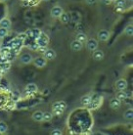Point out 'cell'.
I'll list each match as a JSON object with an SVG mask.
<instances>
[{
    "label": "cell",
    "mask_w": 133,
    "mask_h": 135,
    "mask_svg": "<svg viewBox=\"0 0 133 135\" xmlns=\"http://www.w3.org/2000/svg\"><path fill=\"white\" fill-rule=\"evenodd\" d=\"M36 43L38 44V46H44V47H46L48 43H49V38H48V36L45 33L41 32L40 36L36 39Z\"/></svg>",
    "instance_id": "obj_1"
},
{
    "label": "cell",
    "mask_w": 133,
    "mask_h": 135,
    "mask_svg": "<svg viewBox=\"0 0 133 135\" xmlns=\"http://www.w3.org/2000/svg\"><path fill=\"white\" fill-rule=\"evenodd\" d=\"M86 41H87V42H86V47H87L88 50L94 51L97 49V47H98V42H97L96 39L90 38V39H88V40H86Z\"/></svg>",
    "instance_id": "obj_2"
},
{
    "label": "cell",
    "mask_w": 133,
    "mask_h": 135,
    "mask_svg": "<svg viewBox=\"0 0 133 135\" xmlns=\"http://www.w3.org/2000/svg\"><path fill=\"white\" fill-rule=\"evenodd\" d=\"M116 89L119 90V91H123L125 88L127 87V82L125 79H123V78H120L119 80L116 82Z\"/></svg>",
    "instance_id": "obj_3"
},
{
    "label": "cell",
    "mask_w": 133,
    "mask_h": 135,
    "mask_svg": "<svg viewBox=\"0 0 133 135\" xmlns=\"http://www.w3.org/2000/svg\"><path fill=\"white\" fill-rule=\"evenodd\" d=\"M63 13H64V12H63V8L60 6L53 7L51 10V16L53 18H60V16H61Z\"/></svg>",
    "instance_id": "obj_4"
},
{
    "label": "cell",
    "mask_w": 133,
    "mask_h": 135,
    "mask_svg": "<svg viewBox=\"0 0 133 135\" xmlns=\"http://www.w3.org/2000/svg\"><path fill=\"white\" fill-rule=\"evenodd\" d=\"M20 60L23 64L27 65L29 64V63H31V61H32V56L31 54H28V53H24V54H23L21 56Z\"/></svg>",
    "instance_id": "obj_5"
},
{
    "label": "cell",
    "mask_w": 133,
    "mask_h": 135,
    "mask_svg": "<svg viewBox=\"0 0 133 135\" xmlns=\"http://www.w3.org/2000/svg\"><path fill=\"white\" fill-rule=\"evenodd\" d=\"M46 59L43 57H39V58H36L35 60H34V66L37 68H43L46 66Z\"/></svg>",
    "instance_id": "obj_6"
},
{
    "label": "cell",
    "mask_w": 133,
    "mask_h": 135,
    "mask_svg": "<svg viewBox=\"0 0 133 135\" xmlns=\"http://www.w3.org/2000/svg\"><path fill=\"white\" fill-rule=\"evenodd\" d=\"M98 37L101 41H107L110 37V32L106 30H102L98 32Z\"/></svg>",
    "instance_id": "obj_7"
},
{
    "label": "cell",
    "mask_w": 133,
    "mask_h": 135,
    "mask_svg": "<svg viewBox=\"0 0 133 135\" xmlns=\"http://www.w3.org/2000/svg\"><path fill=\"white\" fill-rule=\"evenodd\" d=\"M67 108V104L64 101H57L53 104V110H63L65 111Z\"/></svg>",
    "instance_id": "obj_8"
},
{
    "label": "cell",
    "mask_w": 133,
    "mask_h": 135,
    "mask_svg": "<svg viewBox=\"0 0 133 135\" xmlns=\"http://www.w3.org/2000/svg\"><path fill=\"white\" fill-rule=\"evenodd\" d=\"M44 57L46 59V61L47 60H54L56 58V52L53 49H47L44 53Z\"/></svg>",
    "instance_id": "obj_9"
},
{
    "label": "cell",
    "mask_w": 133,
    "mask_h": 135,
    "mask_svg": "<svg viewBox=\"0 0 133 135\" xmlns=\"http://www.w3.org/2000/svg\"><path fill=\"white\" fill-rule=\"evenodd\" d=\"M103 58H104L103 51H101V50L94 51V53H93V59H94L95 61H101V60H103Z\"/></svg>",
    "instance_id": "obj_10"
},
{
    "label": "cell",
    "mask_w": 133,
    "mask_h": 135,
    "mask_svg": "<svg viewBox=\"0 0 133 135\" xmlns=\"http://www.w3.org/2000/svg\"><path fill=\"white\" fill-rule=\"evenodd\" d=\"M71 48L73 51H80L82 48V43H80L77 40H73L72 42V44H71Z\"/></svg>",
    "instance_id": "obj_11"
},
{
    "label": "cell",
    "mask_w": 133,
    "mask_h": 135,
    "mask_svg": "<svg viewBox=\"0 0 133 135\" xmlns=\"http://www.w3.org/2000/svg\"><path fill=\"white\" fill-rule=\"evenodd\" d=\"M110 106H111V108L112 109L116 110V109H119L120 107V100H117L116 98H113L111 101H110Z\"/></svg>",
    "instance_id": "obj_12"
},
{
    "label": "cell",
    "mask_w": 133,
    "mask_h": 135,
    "mask_svg": "<svg viewBox=\"0 0 133 135\" xmlns=\"http://www.w3.org/2000/svg\"><path fill=\"white\" fill-rule=\"evenodd\" d=\"M0 27H3V28H10L11 27V21L9 19H2L0 21Z\"/></svg>",
    "instance_id": "obj_13"
},
{
    "label": "cell",
    "mask_w": 133,
    "mask_h": 135,
    "mask_svg": "<svg viewBox=\"0 0 133 135\" xmlns=\"http://www.w3.org/2000/svg\"><path fill=\"white\" fill-rule=\"evenodd\" d=\"M26 88H27V91L31 92V93H33V92L37 91V85L35 84V83H28Z\"/></svg>",
    "instance_id": "obj_14"
},
{
    "label": "cell",
    "mask_w": 133,
    "mask_h": 135,
    "mask_svg": "<svg viewBox=\"0 0 133 135\" xmlns=\"http://www.w3.org/2000/svg\"><path fill=\"white\" fill-rule=\"evenodd\" d=\"M42 115H43V113L40 111H37L33 113L32 118H33L34 120H36V122H42Z\"/></svg>",
    "instance_id": "obj_15"
},
{
    "label": "cell",
    "mask_w": 133,
    "mask_h": 135,
    "mask_svg": "<svg viewBox=\"0 0 133 135\" xmlns=\"http://www.w3.org/2000/svg\"><path fill=\"white\" fill-rule=\"evenodd\" d=\"M31 37H33V38H35V39H37L38 37L40 36L41 31L39 30V28H32V30H31Z\"/></svg>",
    "instance_id": "obj_16"
},
{
    "label": "cell",
    "mask_w": 133,
    "mask_h": 135,
    "mask_svg": "<svg viewBox=\"0 0 133 135\" xmlns=\"http://www.w3.org/2000/svg\"><path fill=\"white\" fill-rule=\"evenodd\" d=\"M116 98L117 99V100H120V101H123V100H125V99L127 98V94L124 91H119L116 93Z\"/></svg>",
    "instance_id": "obj_17"
},
{
    "label": "cell",
    "mask_w": 133,
    "mask_h": 135,
    "mask_svg": "<svg viewBox=\"0 0 133 135\" xmlns=\"http://www.w3.org/2000/svg\"><path fill=\"white\" fill-rule=\"evenodd\" d=\"M76 40L79 41L80 43H82V42H86V40H87V36H86V34H84L83 32H80V33H78L77 35H76Z\"/></svg>",
    "instance_id": "obj_18"
},
{
    "label": "cell",
    "mask_w": 133,
    "mask_h": 135,
    "mask_svg": "<svg viewBox=\"0 0 133 135\" xmlns=\"http://www.w3.org/2000/svg\"><path fill=\"white\" fill-rule=\"evenodd\" d=\"M60 20H61L63 24H68V22H70V16L67 13H63L60 16Z\"/></svg>",
    "instance_id": "obj_19"
},
{
    "label": "cell",
    "mask_w": 133,
    "mask_h": 135,
    "mask_svg": "<svg viewBox=\"0 0 133 135\" xmlns=\"http://www.w3.org/2000/svg\"><path fill=\"white\" fill-rule=\"evenodd\" d=\"M91 102V96L89 95H85L81 98V104L82 105H89Z\"/></svg>",
    "instance_id": "obj_20"
},
{
    "label": "cell",
    "mask_w": 133,
    "mask_h": 135,
    "mask_svg": "<svg viewBox=\"0 0 133 135\" xmlns=\"http://www.w3.org/2000/svg\"><path fill=\"white\" fill-rule=\"evenodd\" d=\"M124 118L128 119V120H131L133 118V110L132 109H129V110H127L125 113H124Z\"/></svg>",
    "instance_id": "obj_21"
},
{
    "label": "cell",
    "mask_w": 133,
    "mask_h": 135,
    "mask_svg": "<svg viewBox=\"0 0 133 135\" xmlns=\"http://www.w3.org/2000/svg\"><path fill=\"white\" fill-rule=\"evenodd\" d=\"M51 118H52L51 113H49V112H45V113H43L42 120H44V122H49V120H51Z\"/></svg>",
    "instance_id": "obj_22"
},
{
    "label": "cell",
    "mask_w": 133,
    "mask_h": 135,
    "mask_svg": "<svg viewBox=\"0 0 133 135\" xmlns=\"http://www.w3.org/2000/svg\"><path fill=\"white\" fill-rule=\"evenodd\" d=\"M8 130V126L5 122H0V133H5Z\"/></svg>",
    "instance_id": "obj_23"
},
{
    "label": "cell",
    "mask_w": 133,
    "mask_h": 135,
    "mask_svg": "<svg viewBox=\"0 0 133 135\" xmlns=\"http://www.w3.org/2000/svg\"><path fill=\"white\" fill-rule=\"evenodd\" d=\"M20 44H22V41L18 38H15L13 41H11V47L12 48H16L17 46H19Z\"/></svg>",
    "instance_id": "obj_24"
},
{
    "label": "cell",
    "mask_w": 133,
    "mask_h": 135,
    "mask_svg": "<svg viewBox=\"0 0 133 135\" xmlns=\"http://www.w3.org/2000/svg\"><path fill=\"white\" fill-rule=\"evenodd\" d=\"M124 32H125V34L126 35H132L133 34V27L130 25V26H127L126 27H125V31H124Z\"/></svg>",
    "instance_id": "obj_25"
},
{
    "label": "cell",
    "mask_w": 133,
    "mask_h": 135,
    "mask_svg": "<svg viewBox=\"0 0 133 135\" xmlns=\"http://www.w3.org/2000/svg\"><path fill=\"white\" fill-rule=\"evenodd\" d=\"M7 34H8V30L0 27V38H4L5 36H7Z\"/></svg>",
    "instance_id": "obj_26"
},
{
    "label": "cell",
    "mask_w": 133,
    "mask_h": 135,
    "mask_svg": "<svg viewBox=\"0 0 133 135\" xmlns=\"http://www.w3.org/2000/svg\"><path fill=\"white\" fill-rule=\"evenodd\" d=\"M91 105H88L89 109H96L98 106H99V100H96V101H91L90 102Z\"/></svg>",
    "instance_id": "obj_27"
},
{
    "label": "cell",
    "mask_w": 133,
    "mask_h": 135,
    "mask_svg": "<svg viewBox=\"0 0 133 135\" xmlns=\"http://www.w3.org/2000/svg\"><path fill=\"white\" fill-rule=\"evenodd\" d=\"M116 7H124L125 6V1L124 0H116Z\"/></svg>",
    "instance_id": "obj_28"
},
{
    "label": "cell",
    "mask_w": 133,
    "mask_h": 135,
    "mask_svg": "<svg viewBox=\"0 0 133 135\" xmlns=\"http://www.w3.org/2000/svg\"><path fill=\"white\" fill-rule=\"evenodd\" d=\"M27 34L26 33H20L19 34V35H18V39H20L21 41H22V42H23V41H24L26 40V39H27Z\"/></svg>",
    "instance_id": "obj_29"
},
{
    "label": "cell",
    "mask_w": 133,
    "mask_h": 135,
    "mask_svg": "<svg viewBox=\"0 0 133 135\" xmlns=\"http://www.w3.org/2000/svg\"><path fill=\"white\" fill-rule=\"evenodd\" d=\"M9 69H10V64H9V63H6V64L2 65V70H3V71H8Z\"/></svg>",
    "instance_id": "obj_30"
},
{
    "label": "cell",
    "mask_w": 133,
    "mask_h": 135,
    "mask_svg": "<svg viewBox=\"0 0 133 135\" xmlns=\"http://www.w3.org/2000/svg\"><path fill=\"white\" fill-rule=\"evenodd\" d=\"M51 135H62V131L60 129H54V130L52 131Z\"/></svg>",
    "instance_id": "obj_31"
},
{
    "label": "cell",
    "mask_w": 133,
    "mask_h": 135,
    "mask_svg": "<svg viewBox=\"0 0 133 135\" xmlns=\"http://www.w3.org/2000/svg\"><path fill=\"white\" fill-rule=\"evenodd\" d=\"M38 47H39V46H38V44L36 43V42H34V43H32L31 45V50H37Z\"/></svg>",
    "instance_id": "obj_32"
},
{
    "label": "cell",
    "mask_w": 133,
    "mask_h": 135,
    "mask_svg": "<svg viewBox=\"0 0 133 135\" xmlns=\"http://www.w3.org/2000/svg\"><path fill=\"white\" fill-rule=\"evenodd\" d=\"M63 113H64L63 110H54V114L56 115H63Z\"/></svg>",
    "instance_id": "obj_33"
},
{
    "label": "cell",
    "mask_w": 133,
    "mask_h": 135,
    "mask_svg": "<svg viewBox=\"0 0 133 135\" xmlns=\"http://www.w3.org/2000/svg\"><path fill=\"white\" fill-rule=\"evenodd\" d=\"M37 50L39 51V52H41V53H45V51L47 50V48L44 47V46H39Z\"/></svg>",
    "instance_id": "obj_34"
},
{
    "label": "cell",
    "mask_w": 133,
    "mask_h": 135,
    "mask_svg": "<svg viewBox=\"0 0 133 135\" xmlns=\"http://www.w3.org/2000/svg\"><path fill=\"white\" fill-rule=\"evenodd\" d=\"M102 2L104 4H106V5H110L112 3V0H102Z\"/></svg>",
    "instance_id": "obj_35"
},
{
    "label": "cell",
    "mask_w": 133,
    "mask_h": 135,
    "mask_svg": "<svg viewBox=\"0 0 133 135\" xmlns=\"http://www.w3.org/2000/svg\"><path fill=\"white\" fill-rule=\"evenodd\" d=\"M86 3L89 4V5H91V4L96 3V0H86Z\"/></svg>",
    "instance_id": "obj_36"
},
{
    "label": "cell",
    "mask_w": 133,
    "mask_h": 135,
    "mask_svg": "<svg viewBox=\"0 0 133 135\" xmlns=\"http://www.w3.org/2000/svg\"><path fill=\"white\" fill-rule=\"evenodd\" d=\"M116 10L117 11V12H123V11H124V8H122V7H116Z\"/></svg>",
    "instance_id": "obj_37"
},
{
    "label": "cell",
    "mask_w": 133,
    "mask_h": 135,
    "mask_svg": "<svg viewBox=\"0 0 133 135\" xmlns=\"http://www.w3.org/2000/svg\"><path fill=\"white\" fill-rule=\"evenodd\" d=\"M1 1H8V0H1Z\"/></svg>",
    "instance_id": "obj_38"
},
{
    "label": "cell",
    "mask_w": 133,
    "mask_h": 135,
    "mask_svg": "<svg viewBox=\"0 0 133 135\" xmlns=\"http://www.w3.org/2000/svg\"><path fill=\"white\" fill-rule=\"evenodd\" d=\"M43 1H48V0H43Z\"/></svg>",
    "instance_id": "obj_39"
},
{
    "label": "cell",
    "mask_w": 133,
    "mask_h": 135,
    "mask_svg": "<svg viewBox=\"0 0 133 135\" xmlns=\"http://www.w3.org/2000/svg\"><path fill=\"white\" fill-rule=\"evenodd\" d=\"M0 78H1V76H0Z\"/></svg>",
    "instance_id": "obj_40"
}]
</instances>
